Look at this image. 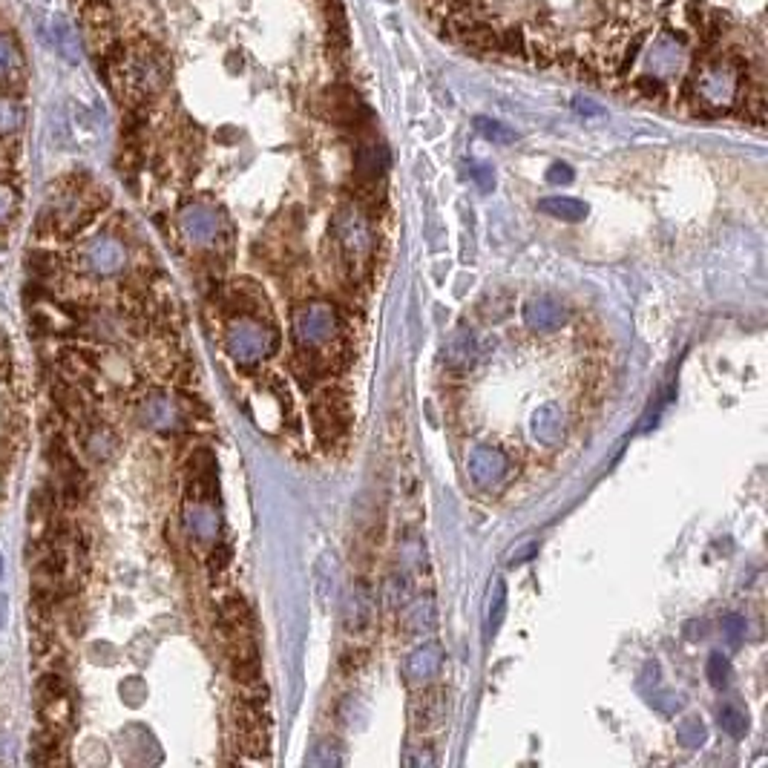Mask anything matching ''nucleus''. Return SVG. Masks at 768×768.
<instances>
[{"label": "nucleus", "mask_w": 768, "mask_h": 768, "mask_svg": "<svg viewBox=\"0 0 768 768\" xmlns=\"http://www.w3.org/2000/svg\"><path fill=\"white\" fill-rule=\"evenodd\" d=\"M15 67V49L9 46V41L0 38V72H9Z\"/></svg>", "instance_id": "obj_34"}, {"label": "nucleus", "mask_w": 768, "mask_h": 768, "mask_svg": "<svg viewBox=\"0 0 768 768\" xmlns=\"http://www.w3.org/2000/svg\"><path fill=\"white\" fill-rule=\"evenodd\" d=\"M475 130H478L484 138H489V141H496V144H512L516 141L518 136H516V130H509L507 124H501V121H492V118H475Z\"/></svg>", "instance_id": "obj_22"}, {"label": "nucleus", "mask_w": 768, "mask_h": 768, "mask_svg": "<svg viewBox=\"0 0 768 768\" xmlns=\"http://www.w3.org/2000/svg\"><path fill=\"white\" fill-rule=\"evenodd\" d=\"M708 680H711V685L714 688H722L725 682H728V673H731V665H728V660L722 653H711L708 656Z\"/></svg>", "instance_id": "obj_27"}, {"label": "nucleus", "mask_w": 768, "mask_h": 768, "mask_svg": "<svg viewBox=\"0 0 768 768\" xmlns=\"http://www.w3.org/2000/svg\"><path fill=\"white\" fill-rule=\"evenodd\" d=\"M475 354H478V349H475V337L469 332L452 334L449 343L444 345V360L449 369H469L475 363Z\"/></svg>", "instance_id": "obj_18"}, {"label": "nucleus", "mask_w": 768, "mask_h": 768, "mask_svg": "<svg viewBox=\"0 0 768 768\" xmlns=\"http://www.w3.org/2000/svg\"><path fill=\"white\" fill-rule=\"evenodd\" d=\"M446 720V693L429 688L424 691L412 705V722L417 731H432L441 728V722Z\"/></svg>", "instance_id": "obj_11"}, {"label": "nucleus", "mask_w": 768, "mask_h": 768, "mask_svg": "<svg viewBox=\"0 0 768 768\" xmlns=\"http://www.w3.org/2000/svg\"><path fill=\"white\" fill-rule=\"evenodd\" d=\"M538 210L547 216H556L561 222H581L584 216H588V205L581 202V199H570V196H547L538 202Z\"/></svg>", "instance_id": "obj_17"}, {"label": "nucleus", "mask_w": 768, "mask_h": 768, "mask_svg": "<svg viewBox=\"0 0 768 768\" xmlns=\"http://www.w3.org/2000/svg\"><path fill=\"white\" fill-rule=\"evenodd\" d=\"M466 170H469V176L475 179V185H478L481 190H492V188H496V176H492V168H486V164L472 161Z\"/></svg>", "instance_id": "obj_28"}, {"label": "nucleus", "mask_w": 768, "mask_h": 768, "mask_svg": "<svg viewBox=\"0 0 768 768\" xmlns=\"http://www.w3.org/2000/svg\"><path fill=\"white\" fill-rule=\"evenodd\" d=\"M564 317V305L553 297H533L524 305V323L533 332H556Z\"/></svg>", "instance_id": "obj_12"}, {"label": "nucleus", "mask_w": 768, "mask_h": 768, "mask_svg": "<svg viewBox=\"0 0 768 768\" xmlns=\"http://www.w3.org/2000/svg\"><path fill=\"white\" fill-rule=\"evenodd\" d=\"M533 435L536 441L547 444V446H556L564 435V420H561V409L558 404H544L536 409L533 415Z\"/></svg>", "instance_id": "obj_16"}, {"label": "nucleus", "mask_w": 768, "mask_h": 768, "mask_svg": "<svg viewBox=\"0 0 768 768\" xmlns=\"http://www.w3.org/2000/svg\"><path fill=\"white\" fill-rule=\"evenodd\" d=\"M21 124V109L9 101H0V133H9Z\"/></svg>", "instance_id": "obj_29"}, {"label": "nucleus", "mask_w": 768, "mask_h": 768, "mask_svg": "<svg viewBox=\"0 0 768 768\" xmlns=\"http://www.w3.org/2000/svg\"><path fill=\"white\" fill-rule=\"evenodd\" d=\"M173 417H176V412L164 397H150L148 404H144V420H148L150 426H159V429L170 426Z\"/></svg>", "instance_id": "obj_21"}, {"label": "nucleus", "mask_w": 768, "mask_h": 768, "mask_svg": "<svg viewBox=\"0 0 768 768\" xmlns=\"http://www.w3.org/2000/svg\"><path fill=\"white\" fill-rule=\"evenodd\" d=\"M720 725H722L725 734L742 737L745 731H748V714H745L742 708H737V705H722L720 708Z\"/></svg>", "instance_id": "obj_23"}, {"label": "nucleus", "mask_w": 768, "mask_h": 768, "mask_svg": "<svg viewBox=\"0 0 768 768\" xmlns=\"http://www.w3.org/2000/svg\"><path fill=\"white\" fill-rule=\"evenodd\" d=\"M576 109H579V113H596V116L601 113V109H599L596 104H590V101H581V98H576Z\"/></svg>", "instance_id": "obj_36"}, {"label": "nucleus", "mask_w": 768, "mask_h": 768, "mask_svg": "<svg viewBox=\"0 0 768 768\" xmlns=\"http://www.w3.org/2000/svg\"><path fill=\"white\" fill-rule=\"evenodd\" d=\"M277 334L256 320H233L228 328V352L240 363H256L277 349Z\"/></svg>", "instance_id": "obj_4"}, {"label": "nucleus", "mask_w": 768, "mask_h": 768, "mask_svg": "<svg viewBox=\"0 0 768 768\" xmlns=\"http://www.w3.org/2000/svg\"><path fill=\"white\" fill-rule=\"evenodd\" d=\"M745 78L748 69L742 61L731 58V55L728 58L714 55V58L700 61L691 69V76L685 78L682 87V98L702 116L728 113V109L737 107Z\"/></svg>", "instance_id": "obj_1"}, {"label": "nucleus", "mask_w": 768, "mask_h": 768, "mask_svg": "<svg viewBox=\"0 0 768 768\" xmlns=\"http://www.w3.org/2000/svg\"><path fill=\"white\" fill-rule=\"evenodd\" d=\"M181 230L188 233V240L193 242H210L219 233V216L216 210L205 205H190L181 213Z\"/></svg>", "instance_id": "obj_14"}, {"label": "nucleus", "mask_w": 768, "mask_h": 768, "mask_svg": "<svg viewBox=\"0 0 768 768\" xmlns=\"http://www.w3.org/2000/svg\"><path fill=\"white\" fill-rule=\"evenodd\" d=\"M688 61V44L680 32L662 29L648 46V76L665 81L671 72L685 69Z\"/></svg>", "instance_id": "obj_5"}, {"label": "nucleus", "mask_w": 768, "mask_h": 768, "mask_svg": "<svg viewBox=\"0 0 768 768\" xmlns=\"http://www.w3.org/2000/svg\"><path fill=\"white\" fill-rule=\"evenodd\" d=\"M722 628H725L728 639H740V633L745 630V619L737 616V613H728V616L722 619Z\"/></svg>", "instance_id": "obj_32"}, {"label": "nucleus", "mask_w": 768, "mask_h": 768, "mask_svg": "<svg viewBox=\"0 0 768 768\" xmlns=\"http://www.w3.org/2000/svg\"><path fill=\"white\" fill-rule=\"evenodd\" d=\"M0 576H4V556H0Z\"/></svg>", "instance_id": "obj_38"}, {"label": "nucleus", "mask_w": 768, "mask_h": 768, "mask_svg": "<svg viewBox=\"0 0 768 768\" xmlns=\"http://www.w3.org/2000/svg\"><path fill=\"white\" fill-rule=\"evenodd\" d=\"M15 208H17V196H15V190H12V188H6V185H0V222H6V219L15 213Z\"/></svg>", "instance_id": "obj_31"}, {"label": "nucleus", "mask_w": 768, "mask_h": 768, "mask_svg": "<svg viewBox=\"0 0 768 768\" xmlns=\"http://www.w3.org/2000/svg\"><path fill=\"white\" fill-rule=\"evenodd\" d=\"M294 340H297V352H323L332 349L337 343V314L334 308H328L323 302H311L294 311Z\"/></svg>", "instance_id": "obj_3"}, {"label": "nucleus", "mask_w": 768, "mask_h": 768, "mask_svg": "<svg viewBox=\"0 0 768 768\" xmlns=\"http://www.w3.org/2000/svg\"><path fill=\"white\" fill-rule=\"evenodd\" d=\"M35 705H38V720H41V728L52 731V734H58V737H69L72 734V722H76V702H72L69 697V691L58 693V697H49V700H35Z\"/></svg>", "instance_id": "obj_8"}, {"label": "nucleus", "mask_w": 768, "mask_h": 768, "mask_svg": "<svg viewBox=\"0 0 768 768\" xmlns=\"http://www.w3.org/2000/svg\"><path fill=\"white\" fill-rule=\"evenodd\" d=\"M188 527L196 538H213L216 529H219V518L213 516V509L205 507V501H196L193 509L188 512Z\"/></svg>", "instance_id": "obj_19"}, {"label": "nucleus", "mask_w": 768, "mask_h": 768, "mask_svg": "<svg viewBox=\"0 0 768 768\" xmlns=\"http://www.w3.org/2000/svg\"><path fill=\"white\" fill-rule=\"evenodd\" d=\"M676 737H680V742L685 748H700L708 737V731H705L700 717H688V720L680 722V728H676Z\"/></svg>", "instance_id": "obj_24"}, {"label": "nucleus", "mask_w": 768, "mask_h": 768, "mask_svg": "<svg viewBox=\"0 0 768 768\" xmlns=\"http://www.w3.org/2000/svg\"><path fill=\"white\" fill-rule=\"evenodd\" d=\"M12 372V357H9V345H6V337L0 334V380H6Z\"/></svg>", "instance_id": "obj_33"}, {"label": "nucleus", "mask_w": 768, "mask_h": 768, "mask_svg": "<svg viewBox=\"0 0 768 768\" xmlns=\"http://www.w3.org/2000/svg\"><path fill=\"white\" fill-rule=\"evenodd\" d=\"M444 668V650L441 645H420L409 653V660L404 665V673H406V682L412 685H424L429 680H435L437 673H441Z\"/></svg>", "instance_id": "obj_10"}, {"label": "nucleus", "mask_w": 768, "mask_h": 768, "mask_svg": "<svg viewBox=\"0 0 768 768\" xmlns=\"http://www.w3.org/2000/svg\"><path fill=\"white\" fill-rule=\"evenodd\" d=\"M504 616H507V584H504V579H498L496 581V599H492V608H489V636H496Z\"/></svg>", "instance_id": "obj_26"}, {"label": "nucleus", "mask_w": 768, "mask_h": 768, "mask_svg": "<svg viewBox=\"0 0 768 768\" xmlns=\"http://www.w3.org/2000/svg\"><path fill=\"white\" fill-rule=\"evenodd\" d=\"M81 260L89 271L109 277V273L124 268V245L118 240H109V236H98V240L81 248Z\"/></svg>", "instance_id": "obj_9"}, {"label": "nucleus", "mask_w": 768, "mask_h": 768, "mask_svg": "<svg viewBox=\"0 0 768 768\" xmlns=\"http://www.w3.org/2000/svg\"><path fill=\"white\" fill-rule=\"evenodd\" d=\"M352 412L340 392H325L314 404V432L323 444H337L349 432Z\"/></svg>", "instance_id": "obj_6"}, {"label": "nucleus", "mask_w": 768, "mask_h": 768, "mask_svg": "<svg viewBox=\"0 0 768 768\" xmlns=\"http://www.w3.org/2000/svg\"><path fill=\"white\" fill-rule=\"evenodd\" d=\"M389 164V153L383 144H360L354 153V170L363 185H377V179L383 176Z\"/></svg>", "instance_id": "obj_15"}, {"label": "nucleus", "mask_w": 768, "mask_h": 768, "mask_svg": "<svg viewBox=\"0 0 768 768\" xmlns=\"http://www.w3.org/2000/svg\"><path fill=\"white\" fill-rule=\"evenodd\" d=\"M404 621H406V628L412 633H420L424 628H432L435 625V610H432V601H415L412 608H406L404 613Z\"/></svg>", "instance_id": "obj_20"}, {"label": "nucleus", "mask_w": 768, "mask_h": 768, "mask_svg": "<svg viewBox=\"0 0 768 768\" xmlns=\"http://www.w3.org/2000/svg\"><path fill=\"white\" fill-rule=\"evenodd\" d=\"M55 271H58V260H55V253H49V251L29 253V273H32V277H38V280L46 282Z\"/></svg>", "instance_id": "obj_25"}, {"label": "nucleus", "mask_w": 768, "mask_h": 768, "mask_svg": "<svg viewBox=\"0 0 768 768\" xmlns=\"http://www.w3.org/2000/svg\"><path fill=\"white\" fill-rule=\"evenodd\" d=\"M547 181H550V185H570V181H573V168H570V164L556 161L553 168L547 170Z\"/></svg>", "instance_id": "obj_30"}, {"label": "nucleus", "mask_w": 768, "mask_h": 768, "mask_svg": "<svg viewBox=\"0 0 768 768\" xmlns=\"http://www.w3.org/2000/svg\"><path fill=\"white\" fill-rule=\"evenodd\" d=\"M466 469H469V478L489 489V486H496L507 469H509V458L498 449V446H475L469 452V461H466Z\"/></svg>", "instance_id": "obj_7"}, {"label": "nucleus", "mask_w": 768, "mask_h": 768, "mask_svg": "<svg viewBox=\"0 0 768 768\" xmlns=\"http://www.w3.org/2000/svg\"><path fill=\"white\" fill-rule=\"evenodd\" d=\"M334 236L337 248L343 253V265L352 273H360L369 268L372 251H374V236L365 219L357 208H343L334 219Z\"/></svg>", "instance_id": "obj_2"}, {"label": "nucleus", "mask_w": 768, "mask_h": 768, "mask_svg": "<svg viewBox=\"0 0 768 768\" xmlns=\"http://www.w3.org/2000/svg\"><path fill=\"white\" fill-rule=\"evenodd\" d=\"M58 372H61V377L64 380H69V383H76V386H89V383L96 380V357L89 354V352H81V349H64L61 354H58Z\"/></svg>", "instance_id": "obj_13"}, {"label": "nucleus", "mask_w": 768, "mask_h": 768, "mask_svg": "<svg viewBox=\"0 0 768 768\" xmlns=\"http://www.w3.org/2000/svg\"><path fill=\"white\" fill-rule=\"evenodd\" d=\"M213 570H222V567H228V547H219V550H213Z\"/></svg>", "instance_id": "obj_35"}, {"label": "nucleus", "mask_w": 768, "mask_h": 768, "mask_svg": "<svg viewBox=\"0 0 768 768\" xmlns=\"http://www.w3.org/2000/svg\"><path fill=\"white\" fill-rule=\"evenodd\" d=\"M4 621H6V599L0 596V628H4Z\"/></svg>", "instance_id": "obj_37"}]
</instances>
